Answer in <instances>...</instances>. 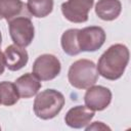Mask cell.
<instances>
[{
  "label": "cell",
  "instance_id": "obj_17",
  "mask_svg": "<svg viewBox=\"0 0 131 131\" xmlns=\"http://www.w3.org/2000/svg\"><path fill=\"white\" fill-rule=\"evenodd\" d=\"M86 130L87 131H90V130H111V128L107 127L106 125H104L102 122H94L91 126L86 127Z\"/></svg>",
  "mask_w": 131,
  "mask_h": 131
},
{
  "label": "cell",
  "instance_id": "obj_19",
  "mask_svg": "<svg viewBox=\"0 0 131 131\" xmlns=\"http://www.w3.org/2000/svg\"><path fill=\"white\" fill-rule=\"evenodd\" d=\"M1 43H2V36H1V32H0V46H1Z\"/></svg>",
  "mask_w": 131,
  "mask_h": 131
},
{
  "label": "cell",
  "instance_id": "obj_6",
  "mask_svg": "<svg viewBox=\"0 0 131 131\" xmlns=\"http://www.w3.org/2000/svg\"><path fill=\"white\" fill-rule=\"evenodd\" d=\"M104 41L105 32L100 27H86L78 32V45L81 51H96L104 44Z\"/></svg>",
  "mask_w": 131,
  "mask_h": 131
},
{
  "label": "cell",
  "instance_id": "obj_14",
  "mask_svg": "<svg viewBox=\"0 0 131 131\" xmlns=\"http://www.w3.org/2000/svg\"><path fill=\"white\" fill-rule=\"evenodd\" d=\"M78 29H70L67 30L60 39L61 47L63 51L69 55H77L81 52L78 45Z\"/></svg>",
  "mask_w": 131,
  "mask_h": 131
},
{
  "label": "cell",
  "instance_id": "obj_15",
  "mask_svg": "<svg viewBox=\"0 0 131 131\" xmlns=\"http://www.w3.org/2000/svg\"><path fill=\"white\" fill-rule=\"evenodd\" d=\"M19 99V95L15 85L11 82H0V104L11 106Z\"/></svg>",
  "mask_w": 131,
  "mask_h": 131
},
{
  "label": "cell",
  "instance_id": "obj_5",
  "mask_svg": "<svg viewBox=\"0 0 131 131\" xmlns=\"http://www.w3.org/2000/svg\"><path fill=\"white\" fill-rule=\"evenodd\" d=\"M61 70L59 59L52 54H42L33 63V74L40 81H50L56 78Z\"/></svg>",
  "mask_w": 131,
  "mask_h": 131
},
{
  "label": "cell",
  "instance_id": "obj_4",
  "mask_svg": "<svg viewBox=\"0 0 131 131\" xmlns=\"http://www.w3.org/2000/svg\"><path fill=\"white\" fill-rule=\"evenodd\" d=\"M9 34L15 45L20 47L29 46L35 36L34 25L28 16H17L8 21Z\"/></svg>",
  "mask_w": 131,
  "mask_h": 131
},
{
  "label": "cell",
  "instance_id": "obj_11",
  "mask_svg": "<svg viewBox=\"0 0 131 131\" xmlns=\"http://www.w3.org/2000/svg\"><path fill=\"white\" fill-rule=\"evenodd\" d=\"M18 95L21 98H30L38 93L42 84L40 80L31 73L24 74L14 82Z\"/></svg>",
  "mask_w": 131,
  "mask_h": 131
},
{
  "label": "cell",
  "instance_id": "obj_18",
  "mask_svg": "<svg viewBox=\"0 0 131 131\" xmlns=\"http://www.w3.org/2000/svg\"><path fill=\"white\" fill-rule=\"evenodd\" d=\"M5 70V60H4V54L0 50V75L4 73Z\"/></svg>",
  "mask_w": 131,
  "mask_h": 131
},
{
  "label": "cell",
  "instance_id": "obj_13",
  "mask_svg": "<svg viewBox=\"0 0 131 131\" xmlns=\"http://www.w3.org/2000/svg\"><path fill=\"white\" fill-rule=\"evenodd\" d=\"M27 5L21 0H0V19L5 18L7 21L23 16L26 12Z\"/></svg>",
  "mask_w": 131,
  "mask_h": 131
},
{
  "label": "cell",
  "instance_id": "obj_8",
  "mask_svg": "<svg viewBox=\"0 0 131 131\" xmlns=\"http://www.w3.org/2000/svg\"><path fill=\"white\" fill-rule=\"evenodd\" d=\"M84 101L88 108L92 111H103L112 101V92L103 86H91L84 95Z\"/></svg>",
  "mask_w": 131,
  "mask_h": 131
},
{
  "label": "cell",
  "instance_id": "obj_9",
  "mask_svg": "<svg viewBox=\"0 0 131 131\" xmlns=\"http://www.w3.org/2000/svg\"><path fill=\"white\" fill-rule=\"evenodd\" d=\"M94 115V111L88 108L86 105H77L69 110L64 117V122L71 128L80 129L88 125Z\"/></svg>",
  "mask_w": 131,
  "mask_h": 131
},
{
  "label": "cell",
  "instance_id": "obj_3",
  "mask_svg": "<svg viewBox=\"0 0 131 131\" xmlns=\"http://www.w3.org/2000/svg\"><path fill=\"white\" fill-rule=\"evenodd\" d=\"M68 79L70 84L77 89H87L98 80V72L95 63L89 59H79L73 62L69 69Z\"/></svg>",
  "mask_w": 131,
  "mask_h": 131
},
{
  "label": "cell",
  "instance_id": "obj_7",
  "mask_svg": "<svg viewBox=\"0 0 131 131\" xmlns=\"http://www.w3.org/2000/svg\"><path fill=\"white\" fill-rule=\"evenodd\" d=\"M93 3L94 0H68L61 4V12L69 21L85 23L88 20V13Z\"/></svg>",
  "mask_w": 131,
  "mask_h": 131
},
{
  "label": "cell",
  "instance_id": "obj_1",
  "mask_svg": "<svg viewBox=\"0 0 131 131\" xmlns=\"http://www.w3.org/2000/svg\"><path fill=\"white\" fill-rule=\"evenodd\" d=\"M129 62V49L126 45L115 44L108 47L100 56L97 72L107 80L120 79Z\"/></svg>",
  "mask_w": 131,
  "mask_h": 131
},
{
  "label": "cell",
  "instance_id": "obj_16",
  "mask_svg": "<svg viewBox=\"0 0 131 131\" xmlns=\"http://www.w3.org/2000/svg\"><path fill=\"white\" fill-rule=\"evenodd\" d=\"M27 9L35 17H45L53 9V0H28Z\"/></svg>",
  "mask_w": 131,
  "mask_h": 131
},
{
  "label": "cell",
  "instance_id": "obj_12",
  "mask_svg": "<svg viewBox=\"0 0 131 131\" xmlns=\"http://www.w3.org/2000/svg\"><path fill=\"white\" fill-rule=\"evenodd\" d=\"M122 10L120 0H98L95 5V13L102 20L116 19Z\"/></svg>",
  "mask_w": 131,
  "mask_h": 131
},
{
  "label": "cell",
  "instance_id": "obj_10",
  "mask_svg": "<svg viewBox=\"0 0 131 131\" xmlns=\"http://www.w3.org/2000/svg\"><path fill=\"white\" fill-rule=\"evenodd\" d=\"M4 60H5V67L12 72L18 71L23 69L29 60V54L24 47H20L18 45H9L6 47L4 51Z\"/></svg>",
  "mask_w": 131,
  "mask_h": 131
},
{
  "label": "cell",
  "instance_id": "obj_2",
  "mask_svg": "<svg viewBox=\"0 0 131 131\" xmlns=\"http://www.w3.org/2000/svg\"><path fill=\"white\" fill-rule=\"evenodd\" d=\"M64 105V96L57 90L46 89L39 93L34 101V113L42 120L56 117Z\"/></svg>",
  "mask_w": 131,
  "mask_h": 131
},
{
  "label": "cell",
  "instance_id": "obj_20",
  "mask_svg": "<svg viewBox=\"0 0 131 131\" xmlns=\"http://www.w3.org/2000/svg\"><path fill=\"white\" fill-rule=\"evenodd\" d=\"M0 130H1V127H0Z\"/></svg>",
  "mask_w": 131,
  "mask_h": 131
}]
</instances>
